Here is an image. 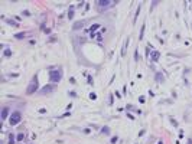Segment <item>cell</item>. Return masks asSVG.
<instances>
[{
    "mask_svg": "<svg viewBox=\"0 0 192 144\" xmlns=\"http://www.w3.org/2000/svg\"><path fill=\"white\" fill-rule=\"evenodd\" d=\"M20 120H22V114H20L19 111H14V113L10 114L9 123H10V125H17V124L20 123Z\"/></svg>",
    "mask_w": 192,
    "mask_h": 144,
    "instance_id": "1",
    "label": "cell"
},
{
    "mask_svg": "<svg viewBox=\"0 0 192 144\" xmlns=\"http://www.w3.org/2000/svg\"><path fill=\"white\" fill-rule=\"evenodd\" d=\"M61 78H62V75L59 71H51L49 72V81L51 82H59Z\"/></svg>",
    "mask_w": 192,
    "mask_h": 144,
    "instance_id": "2",
    "label": "cell"
},
{
    "mask_svg": "<svg viewBox=\"0 0 192 144\" xmlns=\"http://www.w3.org/2000/svg\"><path fill=\"white\" fill-rule=\"evenodd\" d=\"M38 89V78L35 76L32 81H30V84H29V87H27V89H26V92L27 94H33L35 91Z\"/></svg>",
    "mask_w": 192,
    "mask_h": 144,
    "instance_id": "3",
    "label": "cell"
},
{
    "mask_svg": "<svg viewBox=\"0 0 192 144\" xmlns=\"http://www.w3.org/2000/svg\"><path fill=\"white\" fill-rule=\"evenodd\" d=\"M98 4L103 6V7H108V4H114V1H110V0H100Z\"/></svg>",
    "mask_w": 192,
    "mask_h": 144,
    "instance_id": "4",
    "label": "cell"
},
{
    "mask_svg": "<svg viewBox=\"0 0 192 144\" xmlns=\"http://www.w3.org/2000/svg\"><path fill=\"white\" fill-rule=\"evenodd\" d=\"M7 115H9V107H4V108L1 110V120L4 121V120L7 118Z\"/></svg>",
    "mask_w": 192,
    "mask_h": 144,
    "instance_id": "5",
    "label": "cell"
},
{
    "mask_svg": "<svg viewBox=\"0 0 192 144\" xmlns=\"http://www.w3.org/2000/svg\"><path fill=\"white\" fill-rule=\"evenodd\" d=\"M150 58H152V61H155V62H156V61L160 58V52H158V50L152 52V56H150Z\"/></svg>",
    "mask_w": 192,
    "mask_h": 144,
    "instance_id": "6",
    "label": "cell"
},
{
    "mask_svg": "<svg viewBox=\"0 0 192 144\" xmlns=\"http://www.w3.org/2000/svg\"><path fill=\"white\" fill-rule=\"evenodd\" d=\"M52 89H53V87H52V85H46L45 88H42V91H40V92H42V94H48V92H51Z\"/></svg>",
    "mask_w": 192,
    "mask_h": 144,
    "instance_id": "7",
    "label": "cell"
},
{
    "mask_svg": "<svg viewBox=\"0 0 192 144\" xmlns=\"http://www.w3.org/2000/svg\"><path fill=\"white\" fill-rule=\"evenodd\" d=\"M82 26H84V22H82V20H81V22H75L74 26H72V29L77 30V29H79V27H82Z\"/></svg>",
    "mask_w": 192,
    "mask_h": 144,
    "instance_id": "8",
    "label": "cell"
},
{
    "mask_svg": "<svg viewBox=\"0 0 192 144\" xmlns=\"http://www.w3.org/2000/svg\"><path fill=\"white\" fill-rule=\"evenodd\" d=\"M98 27H100V25H98V23H94V25H93V26H91V27H90L88 30H90L91 33H94V32H95V30H97Z\"/></svg>",
    "mask_w": 192,
    "mask_h": 144,
    "instance_id": "9",
    "label": "cell"
},
{
    "mask_svg": "<svg viewBox=\"0 0 192 144\" xmlns=\"http://www.w3.org/2000/svg\"><path fill=\"white\" fill-rule=\"evenodd\" d=\"M101 134L108 136V134H110V128H108V127H103V128H101Z\"/></svg>",
    "mask_w": 192,
    "mask_h": 144,
    "instance_id": "10",
    "label": "cell"
},
{
    "mask_svg": "<svg viewBox=\"0 0 192 144\" xmlns=\"http://www.w3.org/2000/svg\"><path fill=\"white\" fill-rule=\"evenodd\" d=\"M143 35H145V25H143V26H142V29H140V36H139V39H140V40L143 39Z\"/></svg>",
    "mask_w": 192,
    "mask_h": 144,
    "instance_id": "11",
    "label": "cell"
},
{
    "mask_svg": "<svg viewBox=\"0 0 192 144\" xmlns=\"http://www.w3.org/2000/svg\"><path fill=\"white\" fill-rule=\"evenodd\" d=\"M25 36H26L25 33H16V35H14V38H16V39H23Z\"/></svg>",
    "mask_w": 192,
    "mask_h": 144,
    "instance_id": "12",
    "label": "cell"
},
{
    "mask_svg": "<svg viewBox=\"0 0 192 144\" xmlns=\"http://www.w3.org/2000/svg\"><path fill=\"white\" fill-rule=\"evenodd\" d=\"M9 144H14V136L13 134L9 136Z\"/></svg>",
    "mask_w": 192,
    "mask_h": 144,
    "instance_id": "13",
    "label": "cell"
},
{
    "mask_svg": "<svg viewBox=\"0 0 192 144\" xmlns=\"http://www.w3.org/2000/svg\"><path fill=\"white\" fill-rule=\"evenodd\" d=\"M4 55H6V56H10V55H12V50H10V49H6V50H4Z\"/></svg>",
    "mask_w": 192,
    "mask_h": 144,
    "instance_id": "14",
    "label": "cell"
},
{
    "mask_svg": "<svg viewBox=\"0 0 192 144\" xmlns=\"http://www.w3.org/2000/svg\"><path fill=\"white\" fill-rule=\"evenodd\" d=\"M23 137H25L23 134H19V136H17V141H22V140H23Z\"/></svg>",
    "mask_w": 192,
    "mask_h": 144,
    "instance_id": "15",
    "label": "cell"
},
{
    "mask_svg": "<svg viewBox=\"0 0 192 144\" xmlns=\"http://www.w3.org/2000/svg\"><path fill=\"white\" fill-rule=\"evenodd\" d=\"M90 98H91V100H97V95H95V94H90Z\"/></svg>",
    "mask_w": 192,
    "mask_h": 144,
    "instance_id": "16",
    "label": "cell"
},
{
    "mask_svg": "<svg viewBox=\"0 0 192 144\" xmlns=\"http://www.w3.org/2000/svg\"><path fill=\"white\" fill-rule=\"evenodd\" d=\"M111 143H113V144L117 143V137H113V138H111Z\"/></svg>",
    "mask_w": 192,
    "mask_h": 144,
    "instance_id": "17",
    "label": "cell"
},
{
    "mask_svg": "<svg viewBox=\"0 0 192 144\" xmlns=\"http://www.w3.org/2000/svg\"><path fill=\"white\" fill-rule=\"evenodd\" d=\"M158 144H163V143H162V141H158Z\"/></svg>",
    "mask_w": 192,
    "mask_h": 144,
    "instance_id": "18",
    "label": "cell"
}]
</instances>
